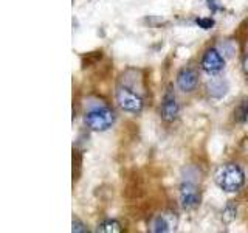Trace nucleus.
<instances>
[{
	"mask_svg": "<svg viewBox=\"0 0 248 233\" xmlns=\"http://www.w3.org/2000/svg\"><path fill=\"white\" fill-rule=\"evenodd\" d=\"M216 183L227 193H236L245 183V173L236 163H227L216 171Z\"/></svg>",
	"mask_w": 248,
	"mask_h": 233,
	"instance_id": "obj_1",
	"label": "nucleus"
},
{
	"mask_svg": "<svg viewBox=\"0 0 248 233\" xmlns=\"http://www.w3.org/2000/svg\"><path fill=\"white\" fill-rule=\"evenodd\" d=\"M113 121H115L113 111L104 104L90 107L89 111H85V114H84L85 126L92 131H98V132L107 131L108 128H112Z\"/></svg>",
	"mask_w": 248,
	"mask_h": 233,
	"instance_id": "obj_2",
	"label": "nucleus"
},
{
	"mask_svg": "<svg viewBox=\"0 0 248 233\" xmlns=\"http://www.w3.org/2000/svg\"><path fill=\"white\" fill-rule=\"evenodd\" d=\"M116 101H118V104L123 111L132 112V114L141 112L144 106L143 98L140 97L137 92H134L129 87H124V85H121V87H118V90H116Z\"/></svg>",
	"mask_w": 248,
	"mask_h": 233,
	"instance_id": "obj_3",
	"label": "nucleus"
},
{
	"mask_svg": "<svg viewBox=\"0 0 248 233\" xmlns=\"http://www.w3.org/2000/svg\"><path fill=\"white\" fill-rule=\"evenodd\" d=\"M178 199H180V205L185 210H192L200 204V191L197 190L196 183L186 181L182 183L180 191H178Z\"/></svg>",
	"mask_w": 248,
	"mask_h": 233,
	"instance_id": "obj_4",
	"label": "nucleus"
},
{
	"mask_svg": "<svg viewBox=\"0 0 248 233\" xmlns=\"http://www.w3.org/2000/svg\"><path fill=\"white\" fill-rule=\"evenodd\" d=\"M225 67V59L217 49H208L202 58V68L206 73H219L220 70Z\"/></svg>",
	"mask_w": 248,
	"mask_h": 233,
	"instance_id": "obj_5",
	"label": "nucleus"
},
{
	"mask_svg": "<svg viewBox=\"0 0 248 233\" xmlns=\"http://www.w3.org/2000/svg\"><path fill=\"white\" fill-rule=\"evenodd\" d=\"M199 84V75L192 67H185L182 68L177 75V87L182 92L191 93L196 90Z\"/></svg>",
	"mask_w": 248,
	"mask_h": 233,
	"instance_id": "obj_6",
	"label": "nucleus"
},
{
	"mask_svg": "<svg viewBox=\"0 0 248 233\" xmlns=\"http://www.w3.org/2000/svg\"><path fill=\"white\" fill-rule=\"evenodd\" d=\"M178 116V103L177 98L174 95V92L170 90V87L166 90L165 97H163L161 103V118L166 123H172Z\"/></svg>",
	"mask_w": 248,
	"mask_h": 233,
	"instance_id": "obj_7",
	"label": "nucleus"
},
{
	"mask_svg": "<svg viewBox=\"0 0 248 233\" xmlns=\"http://www.w3.org/2000/svg\"><path fill=\"white\" fill-rule=\"evenodd\" d=\"M206 87H208V93L214 98H222L228 90L227 83H225L223 80H220V78H214V80H211L208 83Z\"/></svg>",
	"mask_w": 248,
	"mask_h": 233,
	"instance_id": "obj_8",
	"label": "nucleus"
},
{
	"mask_svg": "<svg viewBox=\"0 0 248 233\" xmlns=\"http://www.w3.org/2000/svg\"><path fill=\"white\" fill-rule=\"evenodd\" d=\"M151 230L155 233H166L172 230V222L168 219V216L165 215H158L154 217V221L151 224Z\"/></svg>",
	"mask_w": 248,
	"mask_h": 233,
	"instance_id": "obj_9",
	"label": "nucleus"
},
{
	"mask_svg": "<svg viewBox=\"0 0 248 233\" xmlns=\"http://www.w3.org/2000/svg\"><path fill=\"white\" fill-rule=\"evenodd\" d=\"M121 230H123L121 224L115 219H106L103 222H99L96 227V232H101V233H120Z\"/></svg>",
	"mask_w": 248,
	"mask_h": 233,
	"instance_id": "obj_10",
	"label": "nucleus"
},
{
	"mask_svg": "<svg viewBox=\"0 0 248 233\" xmlns=\"http://www.w3.org/2000/svg\"><path fill=\"white\" fill-rule=\"evenodd\" d=\"M234 120L237 123H245L248 120V98H244L234 109Z\"/></svg>",
	"mask_w": 248,
	"mask_h": 233,
	"instance_id": "obj_11",
	"label": "nucleus"
},
{
	"mask_svg": "<svg viewBox=\"0 0 248 233\" xmlns=\"http://www.w3.org/2000/svg\"><path fill=\"white\" fill-rule=\"evenodd\" d=\"M236 212H237L236 205L230 202V204L225 207V210H223V221L225 222H231L236 217Z\"/></svg>",
	"mask_w": 248,
	"mask_h": 233,
	"instance_id": "obj_12",
	"label": "nucleus"
},
{
	"mask_svg": "<svg viewBox=\"0 0 248 233\" xmlns=\"http://www.w3.org/2000/svg\"><path fill=\"white\" fill-rule=\"evenodd\" d=\"M196 23L203 30H211L214 27V20L211 17H200V19L196 20Z\"/></svg>",
	"mask_w": 248,
	"mask_h": 233,
	"instance_id": "obj_13",
	"label": "nucleus"
},
{
	"mask_svg": "<svg viewBox=\"0 0 248 233\" xmlns=\"http://www.w3.org/2000/svg\"><path fill=\"white\" fill-rule=\"evenodd\" d=\"M72 232H76V233H79V232H87V229L84 227V224L79 221V219H73V227H72Z\"/></svg>",
	"mask_w": 248,
	"mask_h": 233,
	"instance_id": "obj_14",
	"label": "nucleus"
},
{
	"mask_svg": "<svg viewBox=\"0 0 248 233\" xmlns=\"http://www.w3.org/2000/svg\"><path fill=\"white\" fill-rule=\"evenodd\" d=\"M242 70H244V73L248 76V51L245 53L244 61H242Z\"/></svg>",
	"mask_w": 248,
	"mask_h": 233,
	"instance_id": "obj_15",
	"label": "nucleus"
}]
</instances>
